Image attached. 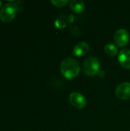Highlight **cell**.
<instances>
[{
	"label": "cell",
	"instance_id": "obj_9",
	"mask_svg": "<svg viewBox=\"0 0 130 131\" xmlns=\"http://www.w3.org/2000/svg\"><path fill=\"white\" fill-rule=\"evenodd\" d=\"M70 6L72 11L76 13H80L85 8V4L81 0H72L70 2Z\"/></svg>",
	"mask_w": 130,
	"mask_h": 131
},
{
	"label": "cell",
	"instance_id": "obj_8",
	"mask_svg": "<svg viewBox=\"0 0 130 131\" xmlns=\"http://www.w3.org/2000/svg\"><path fill=\"white\" fill-rule=\"evenodd\" d=\"M89 49H90V46L87 42L80 41L74 46L73 49V54L78 57L84 56L88 53Z\"/></svg>",
	"mask_w": 130,
	"mask_h": 131
},
{
	"label": "cell",
	"instance_id": "obj_12",
	"mask_svg": "<svg viewBox=\"0 0 130 131\" xmlns=\"http://www.w3.org/2000/svg\"><path fill=\"white\" fill-rule=\"evenodd\" d=\"M55 26H57V28H64L66 26V23L64 21L62 18H58L55 21Z\"/></svg>",
	"mask_w": 130,
	"mask_h": 131
},
{
	"label": "cell",
	"instance_id": "obj_11",
	"mask_svg": "<svg viewBox=\"0 0 130 131\" xmlns=\"http://www.w3.org/2000/svg\"><path fill=\"white\" fill-rule=\"evenodd\" d=\"M51 2L57 7H64L67 2V0H51Z\"/></svg>",
	"mask_w": 130,
	"mask_h": 131
},
{
	"label": "cell",
	"instance_id": "obj_1",
	"mask_svg": "<svg viewBox=\"0 0 130 131\" xmlns=\"http://www.w3.org/2000/svg\"><path fill=\"white\" fill-rule=\"evenodd\" d=\"M61 72L67 79H72L78 75L80 71L78 61L73 58H64L61 63Z\"/></svg>",
	"mask_w": 130,
	"mask_h": 131
},
{
	"label": "cell",
	"instance_id": "obj_2",
	"mask_svg": "<svg viewBox=\"0 0 130 131\" xmlns=\"http://www.w3.org/2000/svg\"><path fill=\"white\" fill-rule=\"evenodd\" d=\"M19 11V5L17 3H7L5 4L0 9V19L5 23L11 21L17 12Z\"/></svg>",
	"mask_w": 130,
	"mask_h": 131
},
{
	"label": "cell",
	"instance_id": "obj_5",
	"mask_svg": "<svg viewBox=\"0 0 130 131\" xmlns=\"http://www.w3.org/2000/svg\"><path fill=\"white\" fill-rule=\"evenodd\" d=\"M115 94L120 100L130 99V82H123L119 84L116 88Z\"/></svg>",
	"mask_w": 130,
	"mask_h": 131
},
{
	"label": "cell",
	"instance_id": "obj_4",
	"mask_svg": "<svg viewBox=\"0 0 130 131\" xmlns=\"http://www.w3.org/2000/svg\"><path fill=\"white\" fill-rule=\"evenodd\" d=\"M69 103L77 109H82L87 105V100L85 97L79 92H72L69 95Z\"/></svg>",
	"mask_w": 130,
	"mask_h": 131
},
{
	"label": "cell",
	"instance_id": "obj_7",
	"mask_svg": "<svg viewBox=\"0 0 130 131\" xmlns=\"http://www.w3.org/2000/svg\"><path fill=\"white\" fill-rule=\"evenodd\" d=\"M118 61L122 67L130 69V49H122L118 54Z\"/></svg>",
	"mask_w": 130,
	"mask_h": 131
},
{
	"label": "cell",
	"instance_id": "obj_6",
	"mask_svg": "<svg viewBox=\"0 0 130 131\" xmlns=\"http://www.w3.org/2000/svg\"><path fill=\"white\" fill-rule=\"evenodd\" d=\"M129 40V34L125 28L118 29L114 35V41L120 47H123L127 45Z\"/></svg>",
	"mask_w": 130,
	"mask_h": 131
},
{
	"label": "cell",
	"instance_id": "obj_10",
	"mask_svg": "<svg viewBox=\"0 0 130 131\" xmlns=\"http://www.w3.org/2000/svg\"><path fill=\"white\" fill-rule=\"evenodd\" d=\"M104 51L107 55L114 56L118 53V48L114 44L108 43L104 47Z\"/></svg>",
	"mask_w": 130,
	"mask_h": 131
},
{
	"label": "cell",
	"instance_id": "obj_13",
	"mask_svg": "<svg viewBox=\"0 0 130 131\" xmlns=\"http://www.w3.org/2000/svg\"><path fill=\"white\" fill-rule=\"evenodd\" d=\"M1 5H2V2L0 1V7H1Z\"/></svg>",
	"mask_w": 130,
	"mask_h": 131
},
{
	"label": "cell",
	"instance_id": "obj_3",
	"mask_svg": "<svg viewBox=\"0 0 130 131\" xmlns=\"http://www.w3.org/2000/svg\"><path fill=\"white\" fill-rule=\"evenodd\" d=\"M100 63L97 57H90L83 64L84 72L89 76H94L100 72Z\"/></svg>",
	"mask_w": 130,
	"mask_h": 131
}]
</instances>
